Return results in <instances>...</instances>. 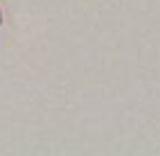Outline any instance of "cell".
Instances as JSON below:
<instances>
[{
  "instance_id": "cell-1",
  "label": "cell",
  "mask_w": 160,
  "mask_h": 156,
  "mask_svg": "<svg viewBox=\"0 0 160 156\" xmlns=\"http://www.w3.org/2000/svg\"><path fill=\"white\" fill-rule=\"evenodd\" d=\"M0 25H2V14H0Z\"/></svg>"
}]
</instances>
